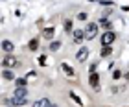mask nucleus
<instances>
[{"mask_svg":"<svg viewBox=\"0 0 129 107\" xmlns=\"http://www.w3.org/2000/svg\"><path fill=\"white\" fill-rule=\"evenodd\" d=\"M26 102H28L26 96H13V98H9V103L13 105V107H17V105H24Z\"/></svg>","mask_w":129,"mask_h":107,"instance_id":"nucleus-3","label":"nucleus"},{"mask_svg":"<svg viewBox=\"0 0 129 107\" xmlns=\"http://www.w3.org/2000/svg\"><path fill=\"white\" fill-rule=\"evenodd\" d=\"M96 35H98V26L94 24V22H89L87 28H85V37L87 39H94Z\"/></svg>","mask_w":129,"mask_h":107,"instance_id":"nucleus-1","label":"nucleus"},{"mask_svg":"<svg viewBox=\"0 0 129 107\" xmlns=\"http://www.w3.org/2000/svg\"><path fill=\"white\" fill-rule=\"evenodd\" d=\"M2 78H4V79H15V78H13V72H9V70H4V72H2Z\"/></svg>","mask_w":129,"mask_h":107,"instance_id":"nucleus-15","label":"nucleus"},{"mask_svg":"<svg viewBox=\"0 0 129 107\" xmlns=\"http://www.w3.org/2000/svg\"><path fill=\"white\" fill-rule=\"evenodd\" d=\"M2 65H4V67H15V65H17V59H15V57H4Z\"/></svg>","mask_w":129,"mask_h":107,"instance_id":"nucleus-8","label":"nucleus"},{"mask_svg":"<svg viewBox=\"0 0 129 107\" xmlns=\"http://www.w3.org/2000/svg\"><path fill=\"white\" fill-rule=\"evenodd\" d=\"M52 107H57V105H52Z\"/></svg>","mask_w":129,"mask_h":107,"instance_id":"nucleus-24","label":"nucleus"},{"mask_svg":"<svg viewBox=\"0 0 129 107\" xmlns=\"http://www.w3.org/2000/svg\"><path fill=\"white\" fill-rule=\"evenodd\" d=\"M59 46H61V43H59V41H54V43L50 44V50H57Z\"/></svg>","mask_w":129,"mask_h":107,"instance_id":"nucleus-19","label":"nucleus"},{"mask_svg":"<svg viewBox=\"0 0 129 107\" xmlns=\"http://www.w3.org/2000/svg\"><path fill=\"white\" fill-rule=\"evenodd\" d=\"M76 57H78L79 61H85V59L89 57V50H87V48H81L78 54H76Z\"/></svg>","mask_w":129,"mask_h":107,"instance_id":"nucleus-6","label":"nucleus"},{"mask_svg":"<svg viewBox=\"0 0 129 107\" xmlns=\"http://www.w3.org/2000/svg\"><path fill=\"white\" fill-rule=\"evenodd\" d=\"M114 39H116V35L113 33V32H105L103 35H102V44L103 46H111L114 43Z\"/></svg>","mask_w":129,"mask_h":107,"instance_id":"nucleus-2","label":"nucleus"},{"mask_svg":"<svg viewBox=\"0 0 129 107\" xmlns=\"http://www.w3.org/2000/svg\"><path fill=\"white\" fill-rule=\"evenodd\" d=\"M33 107H52V103H50L48 98H41V100H37V102L33 103Z\"/></svg>","mask_w":129,"mask_h":107,"instance_id":"nucleus-5","label":"nucleus"},{"mask_svg":"<svg viewBox=\"0 0 129 107\" xmlns=\"http://www.w3.org/2000/svg\"><path fill=\"white\" fill-rule=\"evenodd\" d=\"M64 30H67V32L72 30V20H64Z\"/></svg>","mask_w":129,"mask_h":107,"instance_id":"nucleus-20","label":"nucleus"},{"mask_svg":"<svg viewBox=\"0 0 129 107\" xmlns=\"http://www.w3.org/2000/svg\"><path fill=\"white\" fill-rule=\"evenodd\" d=\"M102 26H103L105 30H111V28H113V24H111V22H109L107 19H103V20H102Z\"/></svg>","mask_w":129,"mask_h":107,"instance_id":"nucleus-17","label":"nucleus"},{"mask_svg":"<svg viewBox=\"0 0 129 107\" xmlns=\"http://www.w3.org/2000/svg\"><path fill=\"white\" fill-rule=\"evenodd\" d=\"M28 91H26V87H17V91L13 92V96H26Z\"/></svg>","mask_w":129,"mask_h":107,"instance_id":"nucleus-11","label":"nucleus"},{"mask_svg":"<svg viewBox=\"0 0 129 107\" xmlns=\"http://www.w3.org/2000/svg\"><path fill=\"white\" fill-rule=\"evenodd\" d=\"M89 81H90V85H92V87H98V83H100V76H98L96 72H92V74H90V78H89Z\"/></svg>","mask_w":129,"mask_h":107,"instance_id":"nucleus-9","label":"nucleus"},{"mask_svg":"<svg viewBox=\"0 0 129 107\" xmlns=\"http://www.w3.org/2000/svg\"><path fill=\"white\" fill-rule=\"evenodd\" d=\"M120 76H122V72H120V70H114V72H113V78H114V79H118Z\"/></svg>","mask_w":129,"mask_h":107,"instance_id":"nucleus-21","label":"nucleus"},{"mask_svg":"<svg viewBox=\"0 0 129 107\" xmlns=\"http://www.w3.org/2000/svg\"><path fill=\"white\" fill-rule=\"evenodd\" d=\"M39 63L44 65V63H46V56H41V57H39Z\"/></svg>","mask_w":129,"mask_h":107,"instance_id":"nucleus-23","label":"nucleus"},{"mask_svg":"<svg viewBox=\"0 0 129 107\" xmlns=\"http://www.w3.org/2000/svg\"><path fill=\"white\" fill-rule=\"evenodd\" d=\"M61 67H63V70H64V74H68V76H74V68L70 67L68 63H63Z\"/></svg>","mask_w":129,"mask_h":107,"instance_id":"nucleus-12","label":"nucleus"},{"mask_svg":"<svg viewBox=\"0 0 129 107\" xmlns=\"http://www.w3.org/2000/svg\"><path fill=\"white\" fill-rule=\"evenodd\" d=\"M70 98H72V100H74V102L78 103V105H83V102H81V98H79V96H78L76 92H70Z\"/></svg>","mask_w":129,"mask_h":107,"instance_id":"nucleus-14","label":"nucleus"},{"mask_svg":"<svg viewBox=\"0 0 129 107\" xmlns=\"http://www.w3.org/2000/svg\"><path fill=\"white\" fill-rule=\"evenodd\" d=\"M17 87H26V78H19L17 79Z\"/></svg>","mask_w":129,"mask_h":107,"instance_id":"nucleus-18","label":"nucleus"},{"mask_svg":"<svg viewBox=\"0 0 129 107\" xmlns=\"http://www.w3.org/2000/svg\"><path fill=\"white\" fill-rule=\"evenodd\" d=\"M43 37H46V39H52V37H54V28H46L44 32H43Z\"/></svg>","mask_w":129,"mask_h":107,"instance_id":"nucleus-13","label":"nucleus"},{"mask_svg":"<svg viewBox=\"0 0 129 107\" xmlns=\"http://www.w3.org/2000/svg\"><path fill=\"white\" fill-rule=\"evenodd\" d=\"M2 50H4V52H13V43L8 41V39H4V41H2Z\"/></svg>","mask_w":129,"mask_h":107,"instance_id":"nucleus-7","label":"nucleus"},{"mask_svg":"<svg viewBox=\"0 0 129 107\" xmlns=\"http://www.w3.org/2000/svg\"><path fill=\"white\" fill-rule=\"evenodd\" d=\"M111 54H113V48H111V46H103V48L100 50V56L102 57H107V56H111Z\"/></svg>","mask_w":129,"mask_h":107,"instance_id":"nucleus-10","label":"nucleus"},{"mask_svg":"<svg viewBox=\"0 0 129 107\" xmlns=\"http://www.w3.org/2000/svg\"><path fill=\"white\" fill-rule=\"evenodd\" d=\"M83 39H85V32L74 30V43H83Z\"/></svg>","mask_w":129,"mask_h":107,"instance_id":"nucleus-4","label":"nucleus"},{"mask_svg":"<svg viewBox=\"0 0 129 107\" xmlns=\"http://www.w3.org/2000/svg\"><path fill=\"white\" fill-rule=\"evenodd\" d=\"M78 19H79V20H87V13H79Z\"/></svg>","mask_w":129,"mask_h":107,"instance_id":"nucleus-22","label":"nucleus"},{"mask_svg":"<svg viewBox=\"0 0 129 107\" xmlns=\"http://www.w3.org/2000/svg\"><path fill=\"white\" fill-rule=\"evenodd\" d=\"M37 46H39V41L37 39H31L30 41V50H37Z\"/></svg>","mask_w":129,"mask_h":107,"instance_id":"nucleus-16","label":"nucleus"}]
</instances>
